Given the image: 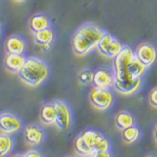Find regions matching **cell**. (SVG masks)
I'll return each instance as SVG.
<instances>
[{"label":"cell","mask_w":157,"mask_h":157,"mask_svg":"<svg viewBox=\"0 0 157 157\" xmlns=\"http://www.w3.org/2000/svg\"><path fill=\"white\" fill-rule=\"evenodd\" d=\"M104 30L97 24H84L75 33L71 40V47L75 55L85 56L97 48Z\"/></svg>","instance_id":"1"},{"label":"cell","mask_w":157,"mask_h":157,"mask_svg":"<svg viewBox=\"0 0 157 157\" xmlns=\"http://www.w3.org/2000/svg\"><path fill=\"white\" fill-rule=\"evenodd\" d=\"M20 80L30 87H38L47 80L49 68L44 60L39 57H27L21 70L18 72Z\"/></svg>","instance_id":"2"},{"label":"cell","mask_w":157,"mask_h":157,"mask_svg":"<svg viewBox=\"0 0 157 157\" xmlns=\"http://www.w3.org/2000/svg\"><path fill=\"white\" fill-rule=\"evenodd\" d=\"M134 58H135V55H134L133 50L128 46H124L123 49L113 58L114 59V61H113L114 78H116V80L130 78L128 75V66Z\"/></svg>","instance_id":"3"},{"label":"cell","mask_w":157,"mask_h":157,"mask_svg":"<svg viewBox=\"0 0 157 157\" xmlns=\"http://www.w3.org/2000/svg\"><path fill=\"white\" fill-rule=\"evenodd\" d=\"M91 105L98 110H107L113 104V94L109 88L93 87L89 92Z\"/></svg>","instance_id":"4"},{"label":"cell","mask_w":157,"mask_h":157,"mask_svg":"<svg viewBox=\"0 0 157 157\" xmlns=\"http://www.w3.org/2000/svg\"><path fill=\"white\" fill-rule=\"evenodd\" d=\"M124 45L109 33H104L97 48L103 56L107 58H114L123 49Z\"/></svg>","instance_id":"5"},{"label":"cell","mask_w":157,"mask_h":157,"mask_svg":"<svg viewBox=\"0 0 157 157\" xmlns=\"http://www.w3.org/2000/svg\"><path fill=\"white\" fill-rule=\"evenodd\" d=\"M56 108V127L61 131H66L71 126V111L69 106L61 100L54 101Z\"/></svg>","instance_id":"6"},{"label":"cell","mask_w":157,"mask_h":157,"mask_svg":"<svg viewBox=\"0 0 157 157\" xmlns=\"http://www.w3.org/2000/svg\"><path fill=\"white\" fill-rule=\"evenodd\" d=\"M23 127L22 121L17 115L11 112L0 113V131L7 134H14Z\"/></svg>","instance_id":"7"},{"label":"cell","mask_w":157,"mask_h":157,"mask_svg":"<svg viewBox=\"0 0 157 157\" xmlns=\"http://www.w3.org/2000/svg\"><path fill=\"white\" fill-rule=\"evenodd\" d=\"M24 140L27 145L32 147L40 146L44 141L45 132L37 124H29L23 130Z\"/></svg>","instance_id":"8"},{"label":"cell","mask_w":157,"mask_h":157,"mask_svg":"<svg viewBox=\"0 0 157 157\" xmlns=\"http://www.w3.org/2000/svg\"><path fill=\"white\" fill-rule=\"evenodd\" d=\"M135 58L140 61L146 67H149L156 61L157 52L155 47L150 43H141L136 48V52H134Z\"/></svg>","instance_id":"9"},{"label":"cell","mask_w":157,"mask_h":157,"mask_svg":"<svg viewBox=\"0 0 157 157\" xmlns=\"http://www.w3.org/2000/svg\"><path fill=\"white\" fill-rule=\"evenodd\" d=\"M4 49L7 54L24 55L27 50V43L19 35H11L4 42Z\"/></svg>","instance_id":"10"},{"label":"cell","mask_w":157,"mask_h":157,"mask_svg":"<svg viewBox=\"0 0 157 157\" xmlns=\"http://www.w3.org/2000/svg\"><path fill=\"white\" fill-rule=\"evenodd\" d=\"M141 83L140 78H130L126 80H116L114 78L113 86L114 89L121 94H132L139 88Z\"/></svg>","instance_id":"11"},{"label":"cell","mask_w":157,"mask_h":157,"mask_svg":"<svg viewBox=\"0 0 157 157\" xmlns=\"http://www.w3.org/2000/svg\"><path fill=\"white\" fill-rule=\"evenodd\" d=\"M55 32L52 27L42 29L34 34V41L39 48L44 52H48L52 48V44L55 41Z\"/></svg>","instance_id":"12"},{"label":"cell","mask_w":157,"mask_h":157,"mask_svg":"<svg viewBox=\"0 0 157 157\" xmlns=\"http://www.w3.org/2000/svg\"><path fill=\"white\" fill-rule=\"evenodd\" d=\"M114 82V73L107 68H98L95 72H93L92 84L94 87L100 88H110L113 86Z\"/></svg>","instance_id":"13"},{"label":"cell","mask_w":157,"mask_h":157,"mask_svg":"<svg viewBox=\"0 0 157 157\" xmlns=\"http://www.w3.org/2000/svg\"><path fill=\"white\" fill-rule=\"evenodd\" d=\"M26 57L24 55H17V54H6L3 60L4 67L6 68L9 71L18 73L21 68L23 67Z\"/></svg>","instance_id":"14"},{"label":"cell","mask_w":157,"mask_h":157,"mask_svg":"<svg viewBox=\"0 0 157 157\" xmlns=\"http://www.w3.org/2000/svg\"><path fill=\"white\" fill-rule=\"evenodd\" d=\"M52 25V21L45 14H35L29 20V30L35 34L42 29H48Z\"/></svg>","instance_id":"15"},{"label":"cell","mask_w":157,"mask_h":157,"mask_svg":"<svg viewBox=\"0 0 157 157\" xmlns=\"http://www.w3.org/2000/svg\"><path fill=\"white\" fill-rule=\"evenodd\" d=\"M39 117L44 125H55L56 124V108L54 103L43 104L39 111Z\"/></svg>","instance_id":"16"},{"label":"cell","mask_w":157,"mask_h":157,"mask_svg":"<svg viewBox=\"0 0 157 157\" xmlns=\"http://www.w3.org/2000/svg\"><path fill=\"white\" fill-rule=\"evenodd\" d=\"M134 124H135V120L131 113L127 112V111H120L116 113L115 125L120 130H124L128 127L134 126Z\"/></svg>","instance_id":"17"},{"label":"cell","mask_w":157,"mask_h":157,"mask_svg":"<svg viewBox=\"0 0 157 157\" xmlns=\"http://www.w3.org/2000/svg\"><path fill=\"white\" fill-rule=\"evenodd\" d=\"M13 147L14 143L10 134L0 131V157L9 155L13 150Z\"/></svg>","instance_id":"18"},{"label":"cell","mask_w":157,"mask_h":157,"mask_svg":"<svg viewBox=\"0 0 157 157\" xmlns=\"http://www.w3.org/2000/svg\"><path fill=\"white\" fill-rule=\"evenodd\" d=\"M146 66L137 58H134L128 66V75L130 78H140L146 70Z\"/></svg>","instance_id":"19"},{"label":"cell","mask_w":157,"mask_h":157,"mask_svg":"<svg viewBox=\"0 0 157 157\" xmlns=\"http://www.w3.org/2000/svg\"><path fill=\"white\" fill-rule=\"evenodd\" d=\"M80 136L83 138V140H84L90 148H92V150H93L94 145L98 141V139L102 137V134L95 130H85L80 134Z\"/></svg>","instance_id":"20"},{"label":"cell","mask_w":157,"mask_h":157,"mask_svg":"<svg viewBox=\"0 0 157 157\" xmlns=\"http://www.w3.org/2000/svg\"><path fill=\"white\" fill-rule=\"evenodd\" d=\"M75 151H77V153L81 156L89 157L93 154L92 148H90V147L83 140V138L81 137L80 135H78L75 140Z\"/></svg>","instance_id":"21"},{"label":"cell","mask_w":157,"mask_h":157,"mask_svg":"<svg viewBox=\"0 0 157 157\" xmlns=\"http://www.w3.org/2000/svg\"><path fill=\"white\" fill-rule=\"evenodd\" d=\"M121 136H123V140L126 144H133L139 137V130L135 126H131V127L121 130Z\"/></svg>","instance_id":"22"},{"label":"cell","mask_w":157,"mask_h":157,"mask_svg":"<svg viewBox=\"0 0 157 157\" xmlns=\"http://www.w3.org/2000/svg\"><path fill=\"white\" fill-rule=\"evenodd\" d=\"M78 81L83 85H90L93 81V72L89 69H83L78 72Z\"/></svg>","instance_id":"23"},{"label":"cell","mask_w":157,"mask_h":157,"mask_svg":"<svg viewBox=\"0 0 157 157\" xmlns=\"http://www.w3.org/2000/svg\"><path fill=\"white\" fill-rule=\"evenodd\" d=\"M110 148V143L107 138L104 135L98 139V141L93 147V152H98V151H108Z\"/></svg>","instance_id":"24"},{"label":"cell","mask_w":157,"mask_h":157,"mask_svg":"<svg viewBox=\"0 0 157 157\" xmlns=\"http://www.w3.org/2000/svg\"><path fill=\"white\" fill-rule=\"evenodd\" d=\"M149 103L154 108H157V87L153 88L149 93Z\"/></svg>","instance_id":"25"},{"label":"cell","mask_w":157,"mask_h":157,"mask_svg":"<svg viewBox=\"0 0 157 157\" xmlns=\"http://www.w3.org/2000/svg\"><path fill=\"white\" fill-rule=\"evenodd\" d=\"M23 155L24 157H43L41 152L36 150V149H30V150L25 152Z\"/></svg>","instance_id":"26"},{"label":"cell","mask_w":157,"mask_h":157,"mask_svg":"<svg viewBox=\"0 0 157 157\" xmlns=\"http://www.w3.org/2000/svg\"><path fill=\"white\" fill-rule=\"evenodd\" d=\"M91 157H112L111 153L108 151H98V152H93V154Z\"/></svg>","instance_id":"27"},{"label":"cell","mask_w":157,"mask_h":157,"mask_svg":"<svg viewBox=\"0 0 157 157\" xmlns=\"http://www.w3.org/2000/svg\"><path fill=\"white\" fill-rule=\"evenodd\" d=\"M11 157H24L23 154H14V155H12Z\"/></svg>","instance_id":"28"},{"label":"cell","mask_w":157,"mask_h":157,"mask_svg":"<svg viewBox=\"0 0 157 157\" xmlns=\"http://www.w3.org/2000/svg\"><path fill=\"white\" fill-rule=\"evenodd\" d=\"M154 135H155V139L157 141V125L155 126V131H154Z\"/></svg>","instance_id":"29"},{"label":"cell","mask_w":157,"mask_h":157,"mask_svg":"<svg viewBox=\"0 0 157 157\" xmlns=\"http://www.w3.org/2000/svg\"><path fill=\"white\" fill-rule=\"evenodd\" d=\"M1 34H2V24L0 23V36H1Z\"/></svg>","instance_id":"30"},{"label":"cell","mask_w":157,"mask_h":157,"mask_svg":"<svg viewBox=\"0 0 157 157\" xmlns=\"http://www.w3.org/2000/svg\"><path fill=\"white\" fill-rule=\"evenodd\" d=\"M145 157H154V156H152V155H147V156H145Z\"/></svg>","instance_id":"31"},{"label":"cell","mask_w":157,"mask_h":157,"mask_svg":"<svg viewBox=\"0 0 157 157\" xmlns=\"http://www.w3.org/2000/svg\"><path fill=\"white\" fill-rule=\"evenodd\" d=\"M16 1H19L20 2V1H24V0H16Z\"/></svg>","instance_id":"32"},{"label":"cell","mask_w":157,"mask_h":157,"mask_svg":"<svg viewBox=\"0 0 157 157\" xmlns=\"http://www.w3.org/2000/svg\"><path fill=\"white\" fill-rule=\"evenodd\" d=\"M89 157H91V156H89Z\"/></svg>","instance_id":"33"}]
</instances>
